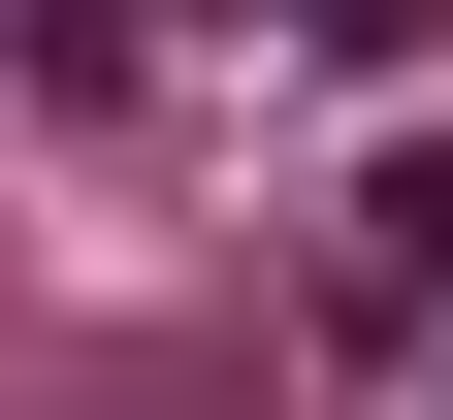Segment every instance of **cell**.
<instances>
[{
	"label": "cell",
	"mask_w": 453,
	"mask_h": 420,
	"mask_svg": "<svg viewBox=\"0 0 453 420\" xmlns=\"http://www.w3.org/2000/svg\"><path fill=\"white\" fill-rule=\"evenodd\" d=\"M324 324L357 355H453V130H388L357 195H324Z\"/></svg>",
	"instance_id": "1"
}]
</instances>
